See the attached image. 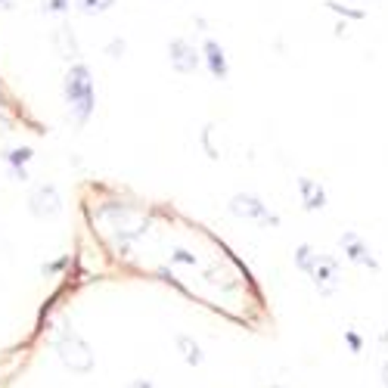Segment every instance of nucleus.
Returning a JSON list of instances; mask_svg holds the SVG:
<instances>
[{"instance_id":"obj_8","label":"nucleus","mask_w":388,"mask_h":388,"mask_svg":"<svg viewBox=\"0 0 388 388\" xmlns=\"http://www.w3.org/2000/svg\"><path fill=\"white\" fill-rule=\"evenodd\" d=\"M298 190H301V205H305L307 212H314V208L326 205V190H323V183L311 181V177H301Z\"/></svg>"},{"instance_id":"obj_19","label":"nucleus","mask_w":388,"mask_h":388,"mask_svg":"<svg viewBox=\"0 0 388 388\" xmlns=\"http://www.w3.org/2000/svg\"><path fill=\"white\" fill-rule=\"evenodd\" d=\"M0 10H13V0H0Z\"/></svg>"},{"instance_id":"obj_4","label":"nucleus","mask_w":388,"mask_h":388,"mask_svg":"<svg viewBox=\"0 0 388 388\" xmlns=\"http://www.w3.org/2000/svg\"><path fill=\"white\" fill-rule=\"evenodd\" d=\"M230 212L240 214V218H255V221H261V224H268V227L279 224L277 214L270 212V208L264 205L258 196H251V193H240V196L230 199Z\"/></svg>"},{"instance_id":"obj_10","label":"nucleus","mask_w":388,"mask_h":388,"mask_svg":"<svg viewBox=\"0 0 388 388\" xmlns=\"http://www.w3.org/2000/svg\"><path fill=\"white\" fill-rule=\"evenodd\" d=\"M177 348H181L183 361H190L193 366L202 363V351H199V345L193 342V339H186V335H177Z\"/></svg>"},{"instance_id":"obj_6","label":"nucleus","mask_w":388,"mask_h":388,"mask_svg":"<svg viewBox=\"0 0 388 388\" xmlns=\"http://www.w3.org/2000/svg\"><path fill=\"white\" fill-rule=\"evenodd\" d=\"M168 56H171V66L181 71V75H193V71L199 69V62H202L199 50L193 47L190 41H183V38H174V41H171Z\"/></svg>"},{"instance_id":"obj_11","label":"nucleus","mask_w":388,"mask_h":388,"mask_svg":"<svg viewBox=\"0 0 388 388\" xmlns=\"http://www.w3.org/2000/svg\"><path fill=\"white\" fill-rule=\"evenodd\" d=\"M32 149H28V146H22V149H16V153H6V162H10L13 165V171H16V177H22V181H25V162L28 159H32Z\"/></svg>"},{"instance_id":"obj_13","label":"nucleus","mask_w":388,"mask_h":388,"mask_svg":"<svg viewBox=\"0 0 388 388\" xmlns=\"http://www.w3.org/2000/svg\"><path fill=\"white\" fill-rule=\"evenodd\" d=\"M71 6V0H41V10L50 13V16H66Z\"/></svg>"},{"instance_id":"obj_12","label":"nucleus","mask_w":388,"mask_h":388,"mask_svg":"<svg viewBox=\"0 0 388 388\" xmlns=\"http://www.w3.org/2000/svg\"><path fill=\"white\" fill-rule=\"evenodd\" d=\"M112 4H115V0H78V10L88 13V16H97V13L109 10Z\"/></svg>"},{"instance_id":"obj_18","label":"nucleus","mask_w":388,"mask_h":388,"mask_svg":"<svg viewBox=\"0 0 388 388\" xmlns=\"http://www.w3.org/2000/svg\"><path fill=\"white\" fill-rule=\"evenodd\" d=\"M348 345H351V351H361V339L354 333H348Z\"/></svg>"},{"instance_id":"obj_9","label":"nucleus","mask_w":388,"mask_h":388,"mask_svg":"<svg viewBox=\"0 0 388 388\" xmlns=\"http://www.w3.org/2000/svg\"><path fill=\"white\" fill-rule=\"evenodd\" d=\"M202 53H205V62H208V69H212V75H214V78H227V56H224V47H221L218 41L208 38Z\"/></svg>"},{"instance_id":"obj_16","label":"nucleus","mask_w":388,"mask_h":388,"mask_svg":"<svg viewBox=\"0 0 388 388\" xmlns=\"http://www.w3.org/2000/svg\"><path fill=\"white\" fill-rule=\"evenodd\" d=\"M174 261H183V264H196V258H193L190 251H181V249H177V251H174Z\"/></svg>"},{"instance_id":"obj_5","label":"nucleus","mask_w":388,"mask_h":388,"mask_svg":"<svg viewBox=\"0 0 388 388\" xmlns=\"http://www.w3.org/2000/svg\"><path fill=\"white\" fill-rule=\"evenodd\" d=\"M28 208H32V214H38V218H53V214L62 212V199H60V190L56 186H38V190L32 193V199H28Z\"/></svg>"},{"instance_id":"obj_3","label":"nucleus","mask_w":388,"mask_h":388,"mask_svg":"<svg viewBox=\"0 0 388 388\" xmlns=\"http://www.w3.org/2000/svg\"><path fill=\"white\" fill-rule=\"evenodd\" d=\"M56 354L66 361V366H71L75 373H88L93 366V354L88 348V342H81L75 333H62L56 339Z\"/></svg>"},{"instance_id":"obj_2","label":"nucleus","mask_w":388,"mask_h":388,"mask_svg":"<svg viewBox=\"0 0 388 388\" xmlns=\"http://www.w3.org/2000/svg\"><path fill=\"white\" fill-rule=\"evenodd\" d=\"M298 264L307 270V277L314 279V286L323 296H333V289L339 286V264L329 255H314L311 258V246H298Z\"/></svg>"},{"instance_id":"obj_1","label":"nucleus","mask_w":388,"mask_h":388,"mask_svg":"<svg viewBox=\"0 0 388 388\" xmlns=\"http://www.w3.org/2000/svg\"><path fill=\"white\" fill-rule=\"evenodd\" d=\"M62 90H66V103L71 109V118L78 121V127H84L88 118L93 115V106H97L90 69L81 66V62H75V66L66 71V84H62Z\"/></svg>"},{"instance_id":"obj_21","label":"nucleus","mask_w":388,"mask_h":388,"mask_svg":"<svg viewBox=\"0 0 388 388\" xmlns=\"http://www.w3.org/2000/svg\"><path fill=\"white\" fill-rule=\"evenodd\" d=\"M4 127H6V121H4V118H0V131H4Z\"/></svg>"},{"instance_id":"obj_15","label":"nucleus","mask_w":388,"mask_h":388,"mask_svg":"<svg viewBox=\"0 0 388 388\" xmlns=\"http://www.w3.org/2000/svg\"><path fill=\"white\" fill-rule=\"evenodd\" d=\"M106 53H109V56H121V53H125V41H112Z\"/></svg>"},{"instance_id":"obj_7","label":"nucleus","mask_w":388,"mask_h":388,"mask_svg":"<svg viewBox=\"0 0 388 388\" xmlns=\"http://www.w3.org/2000/svg\"><path fill=\"white\" fill-rule=\"evenodd\" d=\"M342 249H345V255H348L351 261L366 264L370 270H379V261L373 258V251L366 249V242H363L357 233H345V236H342Z\"/></svg>"},{"instance_id":"obj_14","label":"nucleus","mask_w":388,"mask_h":388,"mask_svg":"<svg viewBox=\"0 0 388 388\" xmlns=\"http://www.w3.org/2000/svg\"><path fill=\"white\" fill-rule=\"evenodd\" d=\"M329 10H335V13H345V16H351V19H361L363 16V13L361 10H351V6H345V4H333V0H329Z\"/></svg>"},{"instance_id":"obj_17","label":"nucleus","mask_w":388,"mask_h":388,"mask_svg":"<svg viewBox=\"0 0 388 388\" xmlns=\"http://www.w3.org/2000/svg\"><path fill=\"white\" fill-rule=\"evenodd\" d=\"M127 388H155V385L149 382V379H134V382L127 385Z\"/></svg>"},{"instance_id":"obj_20","label":"nucleus","mask_w":388,"mask_h":388,"mask_svg":"<svg viewBox=\"0 0 388 388\" xmlns=\"http://www.w3.org/2000/svg\"><path fill=\"white\" fill-rule=\"evenodd\" d=\"M382 382H385V385H388V363H385V366H382Z\"/></svg>"}]
</instances>
